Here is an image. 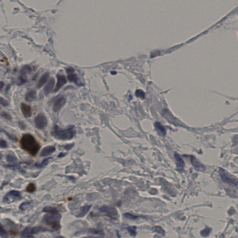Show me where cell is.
Segmentation results:
<instances>
[{"label":"cell","instance_id":"cell-1","mask_svg":"<svg viewBox=\"0 0 238 238\" xmlns=\"http://www.w3.org/2000/svg\"><path fill=\"white\" fill-rule=\"evenodd\" d=\"M20 144L23 149L33 156L37 154L41 147L36 140L30 134L23 135L20 140Z\"/></svg>","mask_w":238,"mask_h":238},{"label":"cell","instance_id":"cell-2","mask_svg":"<svg viewBox=\"0 0 238 238\" xmlns=\"http://www.w3.org/2000/svg\"><path fill=\"white\" fill-rule=\"evenodd\" d=\"M75 134V130L73 126H71L67 129H62L56 125L51 132L52 136L59 140H70L73 138Z\"/></svg>","mask_w":238,"mask_h":238},{"label":"cell","instance_id":"cell-3","mask_svg":"<svg viewBox=\"0 0 238 238\" xmlns=\"http://www.w3.org/2000/svg\"><path fill=\"white\" fill-rule=\"evenodd\" d=\"M61 216L58 213L47 214L44 216L43 220L46 224L49 225L55 230H58L60 228V219Z\"/></svg>","mask_w":238,"mask_h":238},{"label":"cell","instance_id":"cell-4","mask_svg":"<svg viewBox=\"0 0 238 238\" xmlns=\"http://www.w3.org/2000/svg\"><path fill=\"white\" fill-rule=\"evenodd\" d=\"M49 230L47 228L42 226L33 227V228H26L22 232V236L25 238H31L33 235L38 234L40 232H44L49 231Z\"/></svg>","mask_w":238,"mask_h":238},{"label":"cell","instance_id":"cell-5","mask_svg":"<svg viewBox=\"0 0 238 238\" xmlns=\"http://www.w3.org/2000/svg\"><path fill=\"white\" fill-rule=\"evenodd\" d=\"M35 123L38 129H44L48 125V119L46 116L42 113L38 114L35 118Z\"/></svg>","mask_w":238,"mask_h":238},{"label":"cell","instance_id":"cell-6","mask_svg":"<svg viewBox=\"0 0 238 238\" xmlns=\"http://www.w3.org/2000/svg\"><path fill=\"white\" fill-rule=\"evenodd\" d=\"M21 198V194L18 191L12 190L7 194L3 198L4 203H10Z\"/></svg>","mask_w":238,"mask_h":238},{"label":"cell","instance_id":"cell-7","mask_svg":"<svg viewBox=\"0 0 238 238\" xmlns=\"http://www.w3.org/2000/svg\"><path fill=\"white\" fill-rule=\"evenodd\" d=\"M66 102V99L64 96H61L58 97L54 102L53 107V111L56 113L59 112L65 105Z\"/></svg>","mask_w":238,"mask_h":238},{"label":"cell","instance_id":"cell-8","mask_svg":"<svg viewBox=\"0 0 238 238\" xmlns=\"http://www.w3.org/2000/svg\"><path fill=\"white\" fill-rule=\"evenodd\" d=\"M57 81L56 88L54 90V93L57 92L59 91L67 83V79L65 75L57 74Z\"/></svg>","mask_w":238,"mask_h":238},{"label":"cell","instance_id":"cell-9","mask_svg":"<svg viewBox=\"0 0 238 238\" xmlns=\"http://www.w3.org/2000/svg\"><path fill=\"white\" fill-rule=\"evenodd\" d=\"M100 211L102 213H106L108 215L115 218L118 215L116 209L114 207L108 206H103L100 209Z\"/></svg>","mask_w":238,"mask_h":238},{"label":"cell","instance_id":"cell-10","mask_svg":"<svg viewBox=\"0 0 238 238\" xmlns=\"http://www.w3.org/2000/svg\"><path fill=\"white\" fill-rule=\"evenodd\" d=\"M21 110L22 114L25 117L27 118L32 116V110L30 106L22 103L21 105Z\"/></svg>","mask_w":238,"mask_h":238},{"label":"cell","instance_id":"cell-11","mask_svg":"<svg viewBox=\"0 0 238 238\" xmlns=\"http://www.w3.org/2000/svg\"><path fill=\"white\" fill-rule=\"evenodd\" d=\"M55 85V79L54 77L50 78L48 82L44 88V92L46 95H48L54 89Z\"/></svg>","mask_w":238,"mask_h":238},{"label":"cell","instance_id":"cell-12","mask_svg":"<svg viewBox=\"0 0 238 238\" xmlns=\"http://www.w3.org/2000/svg\"><path fill=\"white\" fill-rule=\"evenodd\" d=\"M56 148L53 146H48L44 148L41 152V156L46 157L53 153L56 151Z\"/></svg>","mask_w":238,"mask_h":238},{"label":"cell","instance_id":"cell-13","mask_svg":"<svg viewBox=\"0 0 238 238\" xmlns=\"http://www.w3.org/2000/svg\"><path fill=\"white\" fill-rule=\"evenodd\" d=\"M174 158L176 161L177 169L180 171L183 170L185 167V162L179 153L175 152L174 155Z\"/></svg>","mask_w":238,"mask_h":238},{"label":"cell","instance_id":"cell-14","mask_svg":"<svg viewBox=\"0 0 238 238\" xmlns=\"http://www.w3.org/2000/svg\"><path fill=\"white\" fill-rule=\"evenodd\" d=\"M36 95V91L35 90H29L26 94L25 100L27 102H31L35 100Z\"/></svg>","mask_w":238,"mask_h":238},{"label":"cell","instance_id":"cell-15","mask_svg":"<svg viewBox=\"0 0 238 238\" xmlns=\"http://www.w3.org/2000/svg\"><path fill=\"white\" fill-rule=\"evenodd\" d=\"M49 76H50V74L48 72L42 75V77L39 79L37 84V87L38 89H40V88H42L46 83L47 81L48 80Z\"/></svg>","mask_w":238,"mask_h":238},{"label":"cell","instance_id":"cell-16","mask_svg":"<svg viewBox=\"0 0 238 238\" xmlns=\"http://www.w3.org/2000/svg\"><path fill=\"white\" fill-rule=\"evenodd\" d=\"M154 126L158 134L162 136H165L166 134V130L165 127L159 122H156L154 123Z\"/></svg>","mask_w":238,"mask_h":238},{"label":"cell","instance_id":"cell-17","mask_svg":"<svg viewBox=\"0 0 238 238\" xmlns=\"http://www.w3.org/2000/svg\"><path fill=\"white\" fill-rule=\"evenodd\" d=\"M91 207V205L85 206L82 208H81L80 211L79 212V214L76 216V217L82 218L85 216L90 211Z\"/></svg>","mask_w":238,"mask_h":238},{"label":"cell","instance_id":"cell-18","mask_svg":"<svg viewBox=\"0 0 238 238\" xmlns=\"http://www.w3.org/2000/svg\"><path fill=\"white\" fill-rule=\"evenodd\" d=\"M67 78L70 82H73L78 86L80 85L81 83L79 82V79L77 74L75 73H70L68 74Z\"/></svg>","mask_w":238,"mask_h":238},{"label":"cell","instance_id":"cell-19","mask_svg":"<svg viewBox=\"0 0 238 238\" xmlns=\"http://www.w3.org/2000/svg\"><path fill=\"white\" fill-rule=\"evenodd\" d=\"M220 174L221 178H222V180L224 182H226L228 183L231 184H235V182H234V180H232L231 178L227 176L226 173L224 172V171L223 170H220Z\"/></svg>","mask_w":238,"mask_h":238},{"label":"cell","instance_id":"cell-20","mask_svg":"<svg viewBox=\"0 0 238 238\" xmlns=\"http://www.w3.org/2000/svg\"><path fill=\"white\" fill-rule=\"evenodd\" d=\"M52 158H53L52 157H49V158H46V159L42 161V163H36L35 165V166L37 167V168H42L43 167H45V166H46L49 163V161L52 159Z\"/></svg>","mask_w":238,"mask_h":238},{"label":"cell","instance_id":"cell-21","mask_svg":"<svg viewBox=\"0 0 238 238\" xmlns=\"http://www.w3.org/2000/svg\"><path fill=\"white\" fill-rule=\"evenodd\" d=\"M32 71V68L28 65H25L21 70V73L22 75H25V74H28Z\"/></svg>","mask_w":238,"mask_h":238},{"label":"cell","instance_id":"cell-22","mask_svg":"<svg viewBox=\"0 0 238 238\" xmlns=\"http://www.w3.org/2000/svg\"><path fill=\"white\" fill-rule=\"evenodd\" d=\"M43 211L44 212L46 213H52V214H56V213H58L57 209L56 207H44L43 209Z\"/></svg>","mask_w":238,"mask_h":238},{"label":"cell","instance_id":"cell-23","mask_svg":"<svg viewBox=\"0 0 238 238\" xmlns=\"http://www.w3.org/2000/svg\"><path fill=\"white\" fill-rule=\"evenodd\" d=\"M191 162H192L193 165L197 169H203V166H202L201 164L199 163V161H197L196 160L195 158H194V157H192L191 158Z\"/></svg>","mask_w":238,"mask_h":238},{"label":"cell","instance_id":"cell-24","mask_svg":"<svg viewBox=\"0 0 238 238\" xmlns=\"http://www.w3.org/2000/svg\"><path fill=\"white\" fill-rule=\"evenodd\" d=\"M26 190L28 193H32L35 192L36 190V187L35 184L32 183L29 184L26 187Z\"/></svg>","mask_w":238,"mask_h":238},{"label":"cell","instance_id":"cell-25","mask_svg":"<svg viewBox=\"0 0 238 238\" xmlns=\"http://www.w3.org/2000/svg\"><path fill=\"white\" fill-rule=\"evenodd\" d=\"M31 203H32V202H24V203H23L21 204L19 208L22 210H26L30 206Z\"/></svg>","mask_w":238,"mask_h":238},{"label":"cell","instance_id":"cell-26","mask_svg":"<svg viewBox=\"0 0 238 238\" xmlns=\"http://www.w3.org/2000/svg\"><path fill=\"white\" fill-rule=\"evenodd\" d=\"M153 230L155 232H157L159 234L164 235L165 233V231L160 226H155L153 228Z\"/></svg>","mask_w":238,"mask_h":238},{"label":"cell","instance_id":"cell-27","mask_svg":"<svg viewBox=\"0 0 238 238\" xmlns=\"http://www.w3.org/2000/svg\"><path fill=\"white\" fill-rule=\"evenodd\" d=\"M7 159L9 163H15L17 161V158L12 155H8L7 156Z\"/></svg>","mask_w":238,"mask_h":238},{"label":"cell","instance_id":"cell-28","mask_svg":"<svg viewBox=\"0 0 238 238\" xmlns=\"http://www.w3.org/2000/svg\"><path fill=\"white\" fill-rule=\"evenodd\" d=\"M136 228L135 226H132V227H129L128 228V231L129 232V233L131 236H136Z\"/></svg>","mask_w":238,"mask_h":238},{"label":"cell","instance_id":"cell-29","mask_svg":"<svg viewBox=\"0 0 238 238\" xmlns=\"http://www.w3.org/2000/svg\"><path fill=\"white\" fill-rule=\"evenodd\" d=\"M2 132H3V133L5 134L10 139L12 140H14V141H17V138L14 136H12V135H10L8 132H6L5 130H3L2 129H1Z\"/></svg>","mask_w":238,"mask_h":238},{"label":"cell","instance_id":"cell-30","mask_svg":"<svg viewBox=\"0 0 238 238\" xmlns=\"http://www.w3.org/2000/svg\"><path fill=\"white\" fill-rule=\"evenodd\" d=\"M211 232V230L209 228H206L204 229L203 230L201 231V233L202 236L204 237H207L209 235Z\"/></svg>","mask_w":238,"mask_h":238},{"label":"cell","instance_id":"cell-31","mask_svg":"<svg viewBox=\"0 0 238 238\" xmlns=\"http://www.w3.org/2000/svg\"><path fill=\"white\" fill-rule=\"evenodd\" d=\"M124 215L127 218L131 219H136L139 217V216H138L134 215H131V214H129V213H126V214Z\"/></svg>","mask_w":238,"mask_h":238},{"label":"cell","instance_id":"cell-32","mask_svg":"<svg viewBox=\"0 0 238 238\" xmlns=\"http://www.w3.org/2000/svg\"><path fill=\"white\" fill-rule=\"evenodd\" d=\"M136 94L137 97H140V98H141V99H143L144 97H145V94L142 91L140 90H138L136 92Z\"/></svg>","mask_w":238,"mask_h":238},{"label":"cell","instance_id":"cell-33","mask_svg":"<svg viewBox=\"0 0 238 238\" xmlns=\"http://www.w3.org/2000/svg\"><path fill=\"white\" fill-rule=\"evenodd\" d=\"M0 102H1L2 105L3 106H7L9 105V102L6 99L2 97H1Z\"/></svg>","mask_w":238,"mask_h":238},{"label":"cell","instance_id":"cell-34","mask_svg":"<svg viewBox=\"0 0 238 238\" xmlns=\"http://www.w3.org/2000/svg\"><path fill=\"white\" fill-rule=\"evenodd\" d=\"M1 116L3 117L4 118L6 119L7 120L10 121L12 120V117L10 115V114H8V113H5V112H3L1 114Z\"/></svg>","mask_w":238,"mask_h":238},{"label":"cell","instance_id":"cell-35","mask_svg":"<svg viewBox=\"0 0 238 238\" xmlns=\"http://www.w3.org/2000/svg\"><path fill=\"white\" fill-rule=\"evenodd\" d=\"M0 147L1 148H6L8 147V145H7V142L5 140H1V145Z\"/></svg>","mask_w":238,"mask_h":238},{"label":"cell","instance_id":"cell-36","mask_svg":"<svg viewBox=\"0 0 238 238\" xmlns=\"http://www.w3.org/2000/svg\"><path fill=\"white\" fill-rule=\"evenodd\" d=\"M18 126H19V127H20L22 130H25V129H26V125L23 122L20 121V122H19V123H18Z\"/></svg>","mask_w":238,"mask_h":238},{"label":"cell","instance_id":"cell-37","mask_svg":"<svg viewBox=\"0 0 238 238\" xmlns=\"http://www.w3.org/2000/svg\"><path fill=\"white\" fill-rule=\"evenodd\" d=\"M74 146V143H72V144H68V145H66V146H64V148L67 150H69L71 149Z\"/></svg>","mask_w":238,"mask_h":238},{"label":"cell","instance_id":"cell-38","mask_svg":"<svg viewBox=\"0 0 238 238\" xmlns=\"http://www.w3.org/2000/svg\"><path fill=\"white\" fill-rule=\"evenodd\" d=\"M6 231L3 228L2 225H1V237H2V236L6 235Z\"/></svg>","mask_w":238,"mask_h":238},{"label":"cell","instance_id":"cell-39","mask_svg":"<svg viewBox=\"0 0 238 238\" xmlns=\"http://www.w3.org/2000/svg\"><path fill=\"white\" fill-rule=\"evenodd\" d=\"M74 72V69H73L72 68H68L66 69V72L68 74H70V73H72Z\"/></svg>","mask_w":238,"mask_h":238},{"label":"cell","instance_id":"cell-40","mask_svg":"<svg viewBox=\"0 0 238 238\" xmlns=\"http://www.w3.org/2000/svg\"><path fill=\"white\" fill-rule=\"evenodd\" d=\"M66 155H67V153H66L61 152V153L58 155L57 157H58V158H62V157H65Z\"/></svg>","mask_w":238,"mask_h":238},{"label":"cell","instance_id":"cell-41","mask_svg":"<svg viewBox=\"0 0 238 238\" xmlns=\"http://www.w3.org/2000/svg\"><path fill=\"white\" fill-rule=\"evenodd\" d=\"M1 62H4V63H6L7 64H9V62H8V59H7L5 57H3V58L2 59Z\"/></svg>","mask_w":238,"mask_h":238},{"label":"cell","instance_id":"cell-42","mask_svg":"<svg viewBox=\"0 0 238 238\" xmlns=\"http://www.w3.org/2000/svg\"><path fill=\"white\" fill-rule=\"evenodd\" d=\"M4 83H3V82L2 81L1 82V89H2V87H3V86H4Z\"/></svg>","mask_w":238,"mask_h":238},{"label":"cell","instance_id":"cell-43","mask_svg":"<svg viewBox=\"0 0 238 238\" xmlns=\"http://www.w3.org/2000/svg\"><path fill=\"white\" fill-rule=\"evenodd\" d=\"M53 238H65V237H63V236H57V237H54Z\"/></svg>","mask_w":238,"mask_h":238},{"label":"cell","instance_id":"cell-44","mask_svg":"<svg viewBox=\"0 0 238 238\" xmlns=\"http://www.w3.org/2000/svg\"></svg>","mask_w":238,"mask_h":238}]
</instances>
